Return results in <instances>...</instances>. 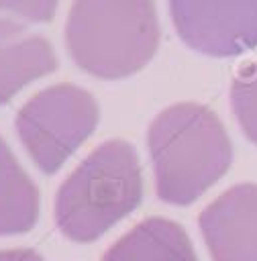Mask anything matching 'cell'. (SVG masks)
<instances>
[{"label": "cell", "mask_w": 257, "mask_h": 261, "mask_svg": "<svg viewBox=\"0 0 257 261\" xmlns=\"http://www.w3.org/2000/svg\"><path fill=\"white\" fill-rule=\"evenodd\" d=\"M159 200L188 206L216 184L233 161V147L220 118L194 102L161 110L147 133Z\"/></svg>", "instance_id": "obj_1"}, {"label": "cell", "mask_w": 257, "mask_h": 261, "mask_svg": "<svg viewBox=\"0 0 257 261\" xmlns=\"http://www.w3.org/2000/svg\"><path fill=\"white\" fill-rule=\"evenodd\" d=\"M65 43L73 61L102 80L126 77L149 63L159 45L153 0H73Z\"/></svg>", "instance_id": "obj_2"}, {"label": "cell", "mask_w": 257, "mask_h": 261, "mask_svg": "<svg viewBox=\"0 0 257 261\" xmlns=\"http://www.w3.org/2000/svg\"><path fill=\"white\" fill-rule=\"evenodd\" d=\"M141 196L137 153L128 143L112 139L96 147L61 184L55 198V220L67 239L90 243L131 214Z\"/></svg>", "instance_id": "obj_3"}, {"label": "cell", "mask_w": 257, "mask_h": 261, "mask_svg": "<svg viewBox=\"0 0 257 261\" xmlns=\"http://www.w3.org/2000/svg\"><path fill=\"white\" fill-rule=\"evenodd\" d=\"M96 120L98 106L86 90L57 84L29 98L14 124L37 167L53 173L94 130Z\"/></svg>", "instance_id": "obj_4"}, {"label": "cell", "mask_w": 257, "mask_h": 261, "mask_svg": "<svg viewBox=\"0 0 257 261\" xmlns=\"http://www.w3.org/2000/svg\"><path fill=\"white\" fill-rule=\"evenodd\" d=\"M169 12L182 41L204 55L257 47V0H169Z\"/></svg>", "instance_id": "obj_5"}, {"label": "cell", "mask_w": 257, "mask_h": 261, "mask_svg": "<svg viewBox=\"0 0 257 261\" xmlns=\"http://www.w3.org/2000/svg\"><path fill=\"white\" fill-rule=\"evenodd\" d=\"M212 261H257V184H237L200 214Z\"/></svg>", "instance_id": "obj_6"}, {"label": "cell", "mask_w": 257, "mask_h": 261, "mask_svg": "<svg viewBox=\"0 0 257 261\" xmlns=\"http://www.w3.org/2000/svg\"><path fill=\"white\" fill-rule=\"evenodd\" d=\"M55 55L45 37L0 18V104L10 100L22 86L53 71Z\"/></svg>", "instance_id": "obj_7"}, {"label": "cell", "mask_w": 257, "mask_h": 261, "mask_svg": "<svg viewBox=\"0 0 257 261\" xmlns=\"http://www.w3.org/2000/svg\"><path fill=\"white\" fill-rule=\"evenodd\" d=\"M102 261H198L186 230L167 218H147L120 237Z\"/></svg>", "instance_id": "obj_8"}, {"label": "cell", "mask_w": 257, "mask_h": 261, "mask_svg": "<svg viewBox=\"0 0 257 261\" xmlns=\"http://www.w3.org/2000/svg\"><path fill=\"white\" fill-rule=\"evenodd\" d=\"M37 216V188L0 139V234L24 232L35 226Z\"/></svg>", "instance_id": "obj_9"}, {"label": "cell", "mask_w": 257, "mask_h": 261, "mask_svg": "<svg viewBox=\"0 0 257 261\" xmlns=\"http://www.w3.org/2000/svg\"><path fill=\"white\" fill-rule=\"evenodd\" d=\"M230 104L245 137L257 145V61L239 69L230 84Z\"/></svg>", "instance_id": "obj_10"}, {"label": "cell", "mask_w": 257, "mask_h": 261, "mask_svg": "<svg viewBox=\"0 0 257 261\" xmlns=\"http://www.w3.org/2000/svg\"><path fill=\"white\" fill-rule=\"evenodd\" d=\"M57 0H0V10L27 20H47L53 16Z\"/></svg>", "instance_id": "obj_11"}, {"label": "cell", "mask_w": 257, "mask_h": 261, "mask_svg": "<svg viewBox=\"0 0 257 261\" xmlns=\"http://www.w3.org/2000/svg\"><path fill=\"white\" fill-rule=\"evenodd\" d=\"M0 261H45L33 249H8L0 251Z\"/></svg>", "instance_id": "obj_12"}]
</instances>
